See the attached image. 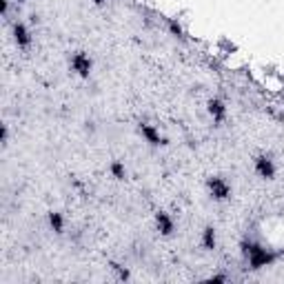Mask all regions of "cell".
I'll list each match as a JSON object with an SVG mask.
<instances>
[{
	"label": "cell",
	"instance_id": "obj_9",
	"mask_svg": "<svg viewBox=\"0 0 284 284\" xmlns=\"http://www.w3.org/2000/svg\"><path fill=\"white\" fill-rule=\"evenodd\" d=\"M200 242H202V247L207 249V251H213L215 244H218V233H215L213 226H204L202 229V236H200Z\"/></svg>",
	"mask_w": 284,
	"mask_h": 284
},
{
	"label": "cell",
	"instance_id": "obj_16",
	"mask_svg": "<svg viewBox=\"0 0 284 284\" xmlns=\"http://www.w3.org/2000/svg\"><path fill=\"white\" fill-rule=\"evenodd\" d=\"M18 3H25V0H18Z\"/></svg>",
	"mask_w": 284,
	"mask_h": 284
},
{
	"label": "cell",
	"instance_id": "obj_1",
	"mask_svg": "<svg viewBox=\"0 0 284 284\" xmlns=\"http://www.w3.org/2000/svg\"><path fill=\"white\" fill-rule=\"evenodd\" d=\"M242 255H244V260H247L249 269H262V266L271 264L275 260V255L271 253L269 249H264L262 244H258L253 240L242 242Z\"/></svg>",
	"mask_w": 284,
	"mask_h": 284
},
{
	"label": "cell",
	"instance_id": "obj_2",
	"mask_svg": "<svg viewBox=\"0 0 284 284\" xmlns=\"http://www.w3.org/2000/svg\"><path fill=\"white\" fill-rule=\"evenodd\" d=\"M69 67H71V71H74L76 76L89 78L91 76V69H93V60H91V55L85 53V51H76L69 58Z\"/></svg>",
	"mask_w": 284,
	"mask_h": 284
},
{
	"label": "cell",
	"instance_id": "obj_4",
	"mask_svg": "<svg viewBox=\"0 0 284 284\" xmlns=\"http://www.w3.org/2000/svg\"><path fill=\"white\" fill-rule=\"evenodd\" d=\"M253 169H255V174H258L260 178H264V180H273L275 178V160L271 158V155H255V160H253Z\"/></svg>",
	"mask_w": 284,
	"mask_h": 284
},
{
	"label": "cell",
	"instance_id": "obj_6",
	"mask_svg": "<svg viewBox=\"0 0 284 284\" xmlns=\"http://www.w3.org/2000/svg\"><path fill=\"white\" fill-rule=\"evenodd\" d=\"M14 40H16V44H18V47H22V49L31 47L33 38H31L29 27H27L25 22H14Z\"/></svg>",
	"mask_w": 284,
	"mask_h": 284
},
{
	"label": "cell",
	"instance_id": "obj_3",
	"mask_svg": "<svg viewBox=\"0 0 284 284\" xmlns=\"http://www.w3.org/2000/svg\"><path fill=\"white\" fill-rule=\"evenodd\" d=\"M207 189H209L211 198L218 200V202H224V200L231 198V185L220 176H211L207 180Z\"/></svg>",
	"mask_w": 284,
	"mask_h": 284
},
{
	"label": "cell",
	"instance_id": "obj_13",
	"mask_svg": "<svg viewBox=\"0 0 284 284\" xmlns=\"http://www.w3.org/2000/svg\"><path fill=\"white\" fill-rule=\"evenodd\" d=\"M169 29L176 33V36H180V38H185V31H182V27H180V22H176V20H169Z\"/></svg>",
	"mask_w": 284,
	"mask_h": 284
},
{
	"label": "cell",
	"instance_id": "obj_8",
	"mask_svg": "<svg viewBox=\"0 0 284 284\" xmlns=\"http://www.w3.org/2000/svg\"><path fill=\"white\" fill-rule=\"evenodd\" d=\"M207 111L213 118V122H224L226 120V104L222 102L220 98H211L207 102Z\"/></svg>",
	"mask_w": 284,
	"mask_h": 284
},
{
	"label": "cell",
	"instance_id": "obj_7",
	"mask_svg": "<svg viewBox=\"0 0 284 284\" xmlns=\"http://www.w3.org/2000/svg\"><path fill=\"white\" fill-rule=\"evenodd\" d=\"M155 226H158V231L162 233L164 238L174 236V231H176V222L166 211H158V213H155Z\"/></svg>",
	"mask_w": 284,
	"mask_h": 284
},
{
	"label": "cell",
	"instance_id": "obj_15",
	"mask_svg": "<svg viewBox=\"0 0 284 284\" xmlns=\"http://www.w3.org/2000/svg\"><path fill=\"white\" fill-rule=\"evenodd\" d=\"M93 5H98L100 7V5H104V0H93Z\"/></svg>",
	"mask_w": 284,
	"mask_h": 284
},
{
	"label": "cell",
	"instance_id": "obj_11",
	"mask_svg": "<svg viewBox=\"0 0 284 284\" xmlns=\"http://www.w3.org/2000/svg\"><path fill=\"white\" fill-rule=\"evenodd\" d=\"M109 171H111V176H113L116 180H125V178H127V166L122 164L120 160H116V162H111Z\"/></svg>",
	"mask_w": 284,
	"mask_h": 284
},
{
	"label": "cell",
	"instance_id": "obj_12",
	"mask_svg": "<svg viewBox=\"0 0 284 284\" xmlns=\"http://www.w3.org/2000/svg\"><path fill=\"white\" fill-rule=\"evenodd\" d=\"M111 271L116 273V277H118L120 282H125V280H131V273L125 269V266H120L118 262H111Z\"/></svg>",
	"mask_w": 284,
	"mask_h": 284
},
{
	"label": "cell",
	"instance_id": "obj_14",
	"mask_svg": "<svg viewBox=\"0 0 284 284\" xmlns=\"http://www.w3.org/2000/svg\"><path fill=\"white\" fill-rule=\"evenodd\" d=\"M226 280H229L226 275H211L209 277V282H226Z\"/></svg>",
	"mask_w": 284,
	"mask_h": 284
},
{
	"label": "cell",
	"instance_id": "obj_10",
	"mask_svg": "<svg viewBox=\"0 0 284 284\" xmlns=\"http://www.w3.org/2000/svg\"><path fill=\"white\" fill-rule=\"evenodd\" d=\"M47 220H49V226H51L53 233H65V220H63V213H58V211H49L47 213Z\"/></svg>",
	"mask_w": 284,
	"mask_h": 284
},
{
	"label": "cell",
	"instance_id": "obj_5",
	"mask_svg": "<svg viewBox=\"0 0 284 284\" xmlns=\"http://www.w3.org/2000/svg\"><path fill=\"white\" fill-rule=\"evenodd\" d=\"M138 131H140V136L151 144V147H162V144H166V138L160 136V131L155 129L153 125H149V122H140V125H138Z\"/></svg>",
	"mask_w": 284,
	"mask_h": 284
}]
</instances>
